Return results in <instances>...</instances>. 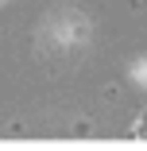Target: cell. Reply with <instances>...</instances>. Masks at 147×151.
Masks as SVG:
<instances>
[{"label":"cell","mask_w":147,"mask_h":151,"mask_svg":"<svg viewBox=\"0 0 147 151\" xmlns=\"http://www.w3.org/2000/svg\"><path fill=\"white\" fill-rule=\"evenodd\" d=\"M136 136H139V139H147V116H139V120H136Z\"/></svg>","instance_id":"6da1fadb"}]
</instances>
